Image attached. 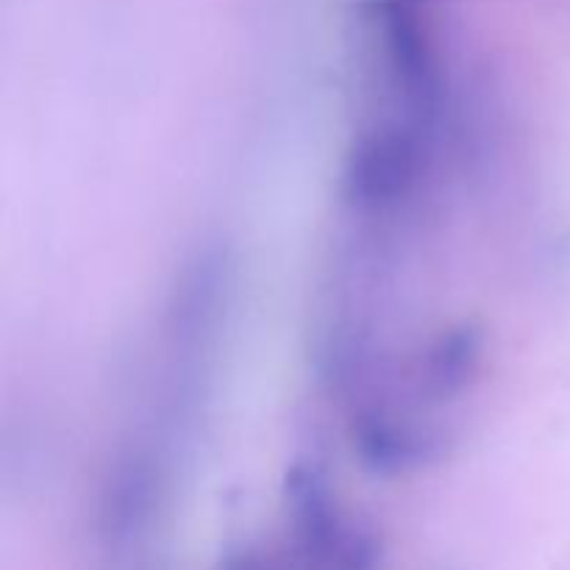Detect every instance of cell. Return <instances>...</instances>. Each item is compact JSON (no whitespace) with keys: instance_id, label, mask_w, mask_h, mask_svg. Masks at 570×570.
Segmentation results:
<instances>
[]
</instances>
